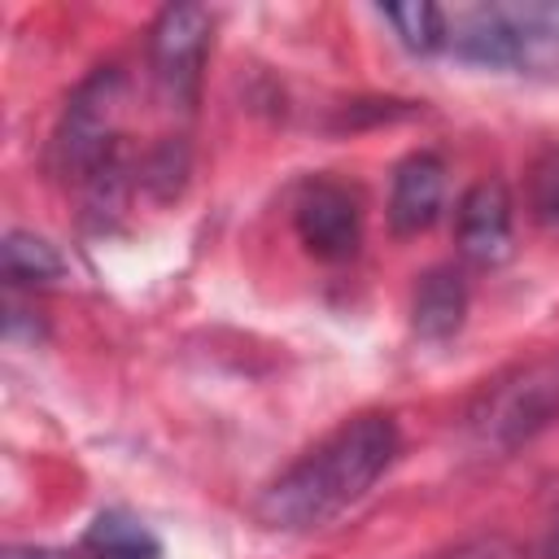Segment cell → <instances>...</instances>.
Returning a JSON list of instances; mask_svg holds the SVG:
<instances>
[{
	"mask_svg": "<svg viewBox=\"0 0 559 559\" xmlns=\"http://www.w3.org/2000/svg\"><path fill=\"white\" fill-rule=\"evenodd\" d=\"M546 559H559V511H555L550 533H546Z\"/></svg>",
	"mask_w": 559,
	"mask_h": 559,
	"instance_id": "5bb4252c",
	"label": "cell"
},
{
	"mask_svg": "<svg viewBox=\"0 0 559 559\" xmlns=\"http://www.w3.org/2000/svg\"><path fill=\"white\" fill-rule=\"evenodd\" d=\"M415 332L428 336V341H445L463 328V314H467V284L454 266H437L419 280L415 288Z\"/></svg>",
	"mask_w": 559,
	"mask_h": 559,
	"instance_id": "9c48e42d",
	"label": "cell"
},
{
	"mask_svg": "<svg viewBox=\"0 0 559 559\" xmlns=\"http://www.w3.org/2000/svg\"><path fill=\"white\" fill-rule=\"evenodd\" d=\"M445 48L480 66H537L559 52V4H472L445 13Z\"/></svg>",
	"mask_w": 559,
	"mask_h": 559,
	"instance_id": "3957f363",
	"label": "cell"
},
{
	"mask_svg": "<svg viewBox=\"0 0 559 559\" xmlns=\"http://www.w3.org/2000/svg\"><path fill=\"white\" fill-rule=\"evenodd\" d=\"M397 424L389 415H358L306 450L258 502V520L271 528H319L354 507L393 463Z\"/></svg>",
	"mask_w": 559,
	"mask_h": 559,
	"instance_id": "6da1fadb",
	"label": "cell"
},
{
	"mask_svg": "<svg viewBox=\"0 0 559 559\" xmlns=\"http://www.w3.org/2000/svg\"><path fill=\"white\" fill-rule=\"evenodd\" d=\"M528 205L546 231H559V144L546 148L528 170Z\"/></svg>",
	"mask_w": 559,
	"mask_h": 559,
	"instance_id": "4fadbf2b",
	"label": "cell"
},
{
	"mask_svg": "<svg viewBox=\"0 0 559 559\" xmlns=\"http://www.w3.org/2000/svg\"><path fill=\"white\" fill-rule=\"evenodd\" d=\"M384 22H393V31L402 35V44L411 52L445 48V9H437V4H424V0L389 4L384 9Z\"/></svg>",
	"mask_w": 559,
	"mask_h": 559,
	"instance_id": "7c38bea8",
	"label": "cell"
},
{
	"mask_svg": "<svg viewBox=\"0 0 559 559\" xmlns=\"http://www.w3.org/2000/svg\"><path fill=\"white\" fill-rule=\"evenodd\" d=\"M559 419V349L533 354L493 380L467 406V437L485 450H515Z\"/></svg>",
	"mask_w": 559,
	"mask_h": 559,
	"instance_id": "7a4b0ae2",
	"label": "cell"
},
{
	"mask_svg": "<svg viewBox=\"0 0 559 559\" xmlns=\"http://www.w3.org/2000/svg\"><path fill=\"white\" fill-rule=\"evenodd\" d=\"M9 559H57V555H44V550H9Z\"/></svg>",
	"mask_w": 559,
	"mask_h": 559,
	"instance_id": "9a60e30c",
	"label": "cell"
},
{
	"mask_svg": "<svg viewBox=\"0 0 559 559\" xmlns=\"http://www.w3.org/2000/svg\"><path fill=\"white\" fill-rule=\"evenodd\" d=\"M210 52V13L197 4H175L157 17L148 39V61L162 96L179 109L197 105L201 92V66Z\"/></svg>",
	"mask_w": 559,
	"mask_h": 559,
	"instance_id": "5b68a950",
	"label": "cell"
},
{
	"mask_svg": "<svg viewBox=\"0 0 559 559\" xmlns=\"http://www.w3.org/2000/svg\"><path fill=\"white\" fill-rule=\"evenodd\" d=\"M445 201V162L437 153H411L393 170V192H389V223L397 236H419L437 223Z\"/></svg>",
	"mask_w": 559,
	"mask_h": 559,
	"instance_id": "ba28073f",
	"label": "cell"
},
{
	"mask_svg": "<svg viewBox=\"0 0 559 559\" xmlns=\"http://www.w3.org/2000/svg\"><path fill=\"white\" fill-rule=\"evenodd\" d=\"M4 275L13 284H44L61 275V258L48 240L31 236V231H9L4 236Z\"/></svg>",
	"mask_w": 559,
	"mask_h": 559,
	"instance_id": "8fae6325",
	"label": "cell"
},
{
	"mask_svg": "<svg viewBox=\"0 0 559 559\" xmlns=\"http://www.w3.org/2000/svg\"><path fill=\"white\" fill-rule=\"evenodd\" d=\"M122 96H127V83L122 74L109 66V70H96L66 105V118L57 127V140H52V153H57V166L74 179H87V183H105L118 166V118H122Z\"/></svg>",
	"mask_w": 559,
	"mask_h": 559,
	"instance_id": "277c9868",
	"label": "cell"
},
{
	"mask_svg": "<svg viewBox=\"0 0 559 559\" xmlns=\"http://www.w3.org/2000/svg\"><path fill=\"white\" fill-rule=\"evenodd\" d=\"M87 559H162V542L127 511H105L83 533Z\"/></svg>",
	"mask_w": 559,
	"mask_h": 559,
	"instance_id": "30bf717a",
	"label": "cell"
},
{
	"mask_svg": "<svg viewBox=\"0 0 559 559\" xmlns=\"http://www.w3.org/2000/svg\"><path fill=\"white\" fill-rule=\"evenodd\" d=\"M459 253L476 266H493L511 253V197L498 179H480L463 192L459 218H454Z\"/></svg>",
	"mask_w": 559,
	"mask_h": 559,
	"instance_id": "52a82bcc",
	"label": "cell"
},
{
	"mask_svg": "<svg viewBox=\"0 0 559 559\" xmlns=\"http://www.w3.org/2000/svg\"><path fill=\"white\" fill-rule=\"evenodd\" d=\"M297 236L314 258L341 262L358 249L362 236V214H358V197L332 179H314L301 188L297 210H293Z\"/></svg>",
	"mask_w": 559,
	"mask_h": 559,
	"instance_id": "8992f818",
	"label": "cell"
}]
</instances>
